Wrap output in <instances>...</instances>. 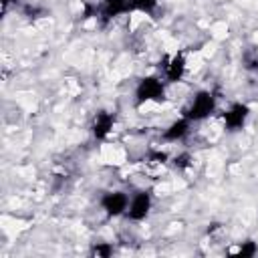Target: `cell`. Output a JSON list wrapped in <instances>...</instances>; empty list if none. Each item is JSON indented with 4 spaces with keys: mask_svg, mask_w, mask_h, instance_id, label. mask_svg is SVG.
<instances>
[{
    "mask_svg": "<svg viewBox=\"0 0 258 258\" xmlns=\"http://www.w3.org/2000/svg\"><path fill=\"white\" fill-rule=\"evenodd\" d=\"M165 99V81L155 75L143 77L135 87V105L141 107L145 103H161Z\"/></svg>",
    "mask_w": 258,
    "mask_h": 258,
    "instance_id": "obj_1",
    "label": "cell"
},
{
    "mask_svg": "<svg viewBox=\"0 0 258 258\" xmlns=\"http://www.w3.org/2000/svg\"><path fill=\"white\" fill-rule=\"evenodd\" d=\"M216 109H218V101H216L214 93H210V91H198L191 97L189 105L185 107L183 117H187L191 123L194 121H204L212 113H216Z\"/></svg>",
    "mask_w": 258,
    "mask_h": 258,
    "instance_id": "obj_2",
    "label": "cell"
},
{
    "mask_svg": "<svg viewBox=\"0 0 258 258\" xmlns=\"http://www.w3.org/2000/svg\"><path fill=\"white\" fill-rule=\"evenodd\" d=\"M149 210H151V194L141 189L129 198V206H127L125 216L131 222H143L149 216Z\"/></svg>",
    "mask_w": 258,
    "mask_h": 258,
    "instance_id": "obj_3",
    "label": "cell"
},
{
    "mask_svg": "<svg viewBox=\"0 0 258 258\" xmlns=\"http://www.w3.org/2000/svg\"><path fill=\"white\" fill-rule=\"evenodd\" d=\"M248 115H250L248 105H244V103H232V105L222 113V123H224L226 131L234 133V131H240V129L246 125Z\"/></svg>",
    "mask_w": 258,
    "mask_h": 258,
    "instance_id": "obj_4",
    "label": "cell"
},
{
    "mask_svg": "<svg viewBox=\"0 0 258 258\" xmlns=\"http://www.w3.org/2000/svg\"><path fill=\"white\" fill-rule=\"evenodd\" d=\"M127 206H129V196L121 189H113V191H107L103 198H101V208L103 212L109 216V218H117V216H123L127 212Z\"/></svg>",
    "mask_w": 258,
    "mask_h": 258,
    "instance_id": "obj_5",
    "label": "cell"
},
{
    "mask_svg": "<svg viewBox=\"0 0 258 258\" xmlns=\"http://www.w3.org/2000/svg\"><path fill=\"white\" fill-rule=\"evenodd\" d=\"M131 10V0H103L97 8V16L103 24H107L123 14H129Z\"/></svg>",
    "mask_w": 258,
    "mask_h": 258,
    "instance_id": "obj_6",
    "label": "cell"
},
{
    "mask_svg": "<svg viewBox=\"0 0 258 258\" xmlns=\"http://www.w3.org/2000/svg\"><path fill=\"white\" fill-rule=\"evenodd\" d=\"M185 67H187V60L183 56V52H175L171 54L165 64H163V75H165V83H177L183 79L185 75Z\"/></svg>",
    "mask_w": 258,
    "mask_h": 258,
    "instance_id": "obj_7",
    "label": "cell"
},
{
    "mask_svg": "<svg viewBox=\"0 0 258 258\" xmlns=\"http://www.w3.org/2000/svg\"><path fill=\"white\" fill-rule=\"evenodd\" d=\"M113 125H115V115H113V113H109V111H99V113L93 117L91 133H93V137H95V139L103 141V139H107V135L111 133Z\"/></svg>",
    "mask_w": 258,
    "mask_h": 258,
    "instance_id": "obj_8",
    "label": "cell"
},
{
    "mask_svg": "<svg viewBox=\"0 0 258 258\" xmlns=\"http://www.w3.org/2000/svg\"><path fill=\"white\" fill-rule=\"evenodd\" d=\"M189 127H191V121H189L187 117H179V119L171 121V123L163 129V139L169 141V143L181 141V139L189 133Z\"/></svg>",
    "mask_w": 258,
    "mask_h": 258,
    "instance_id": "obj_9",
    "label": "cell"
},
{
    "mask_svg": "<svg viewBox=\"0 0 258 258\" xmlns=\"http://www.w3.org/2000/svg\"><path fill=\"white\" fill-rule=\"evenodd\" d=\"M230 254L232 256H238V258H252V256L258 254V246H256L254 240H244L234 250H230Z\"/></svg>",
    "mask_w": 258,
    "mask_h": 258,
    "instance_id": "obj_10",
    "label": "cell"
},
{
    "mask_svg": "<svg viewBox=\"0 0 258 258\" xmlns=\"http://www.w3.org/2000/svg\"><path fill=\"white\" fill-rule=\"evenodd\" d=\"M131 8L143 14H151L157 8V0H131Z\"/></svg>",
    "mask_w": 258,
    "mask_h": 258,
    "instance_id": "obj_11",
    "label": "cell"
},
{
    "mask_svg": "<svg viewBox=\"0 0 258 258\" xmlns=\"http://www.w3.org/2000/svg\"><path fill=\"white\" fill-rule=\"evenodd\" d=\"M111 254H113V246L109 242H97L91 248V256H97V258H109Z\"/></svg>",
    "mask_w": 258,
    "mask_h": 258,
    "instance_id": "obj_12",
    "label": "cell"
},
{
    "mask_svg": "<svg viewBox=\"0 0 258 258\" xmlns=\"http://www.w3.org/2000/svg\"><path fill=\"white\" fill-rule=\"evenodd\" d=\"M242 60H244V67H246L248 71H258V50L248 48V50L244 52Z\"/></svg>",
    "mask_w": 258,
    "mask_h": 258,
    "instance_id": "obj_13",
    "label": "cell"
},
{
    "mask_svg": "<svg viewBox=\"0 0 258 258\" xmlns=\"http://www.w3.org/2000/svg\"><path fill=\"white\" fill-rule=\"evenodd\" d=\"M191 161H194V157H191L187 151H181V153H177V155L173 157V167H175V169H187V167L191 165Z\"/></svg>",
    "mask_w": 258,
    "mask_h": 258,
    "instance_id": "obj_14",
    "label": "cell"
},
{
    "mask_svg": "<svg viewBox=\"0 0 258 258\" xmlns=\"http://www.w3.org/2000/svg\"><path fill=\"white\" fill-rule=\"evenodd\" d=\"M38 14L42 16L44 10H40V8H36V6H30V4L24 8V16H28V18H38Z\"/></svg>",
    "mask_w": 258,
    "mask_h": 258,
    "instance_id": "obj_15",
    "label": "cell"
},
{
    "mask_svg": "<svg viewBox=\"0 0 258 258\" xmlns=\"http://www.w3.org/2000/svg\"><path fill=\"white\" fill-rule=\"evenodd\" d=\"M149 159L153 163H165L167 161V153H163V151H151L149 153Z\"/></svg>",
    "mask_w": 258,
    "mask_h": 258,
    "instance_id": "obj_16",
    "label": "cell"
},
{
    "mask_svg": "<svg viewBox=\"0 0 258 258\" xmlns=\"http://www.w3.org/2000/svg\"><path fill=\"white\" fill-rule=\"evenodd\" d=\"M0 2H2V14H6L10 8V0H0Z\"/></svg>",
    "mask_w": 258,
    "mask_h": 258,
    "instance_id": "obj_17",
    "label": "cell"
}]
</instances>
